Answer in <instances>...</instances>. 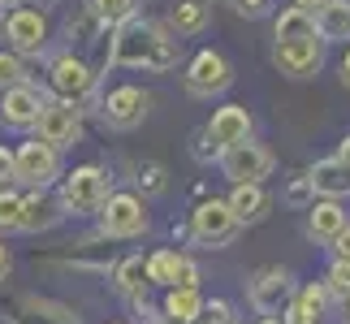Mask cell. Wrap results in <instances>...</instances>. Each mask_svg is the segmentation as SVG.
I'll use <instances>...</instances> for the list:
<instances>
[{"instance_id": "1", "label": "cell", "mask_w": 350, "mask_h": 324, "mask_svg": "<svg viewBox=\"0 0 350 324\" xmlns=\"http://www.w3.org/2000/svg\"><path fill=\"white\" fill-rule=\"evenodd\" d=\"M178 39L169 31H160L156 22H126L113 31V65H126V70H173L178 65Z\"/></svg>"}, {"instance_id": "2", "label": "cell", "mask_w": 350, "mask_h": 324, "mask_svg": "<svg viewBox=\"0 0 350 324\" xmlns=\"http://www.w3.org/2000/svg\"><path fill=\"white\" fill-rule=\"evenodd\" d=\"M104 204H109V178H104V169L83 165L65 178V186H61V208L65 212H96Z\"/></svg>"}, {"instance_id": "3", "label": "cell", "mask_w": 350, "mask_h": 324, "mask_svg": "<svg viewBox=\"0 0 350 324\" xmlns=\"http://www.w3.org/2000/svg\"><path fill=\"white\" fill-rule=\"evenodd\" d=\"M78 134H83V113H78V104H70V100H52L44 108V117H39V126H35V139L48 143L52 152L74 147Z\"/></svg>"}, {"instance_id": "4", "label": "cell", "mask_w": 350, "mask_h": 324, "mask_svg": "<svg viewBox=\"0 0 350 324\" xmlns=\"http://www.w3.org/2000/svg\"><path fill=\"white\" fill-rule=\"evenodd\" d=\"M221 169L234 186H260L273 173V152L260 143H238L230 152H221Z\"/></svg>"}, {"instance_id": "5", "label": "cell", "mask_w": 350, "mask_h": 324, "mask_svg": "<svg viewBox=\"0 0 350 324\" xmlns=\"http://www.w3.org/2000/svg\"><path fill=\"white\" fill-rule=\"evenodd\" d=\"M251 303L264 312V320H277V312H290L294 286H290V273H286V268H277V264L260 268L255 281H251Z\"/></svg>"}, {"instance_id": "6", "label": "cell", "mask_w": 350, "mask_h": 324, "mask_svg": "<svg viewBox=\"0 0 350 324\" xmlns=\"http://www.w3.org/2000/svg\"><path fill=\"white\" fill-rule=\"evenodd\" d=\"M91 87H96V65H91L87 57H78V52H65V57L52 65V91H57L61 100H87Z\"/></svg>"}, {"instance_id": "7", "label": "cell", "mask_w": 350, "mask_h": 324, "mask_svg": "<svg viewBox=\"0 0 350 324\" xmlns=\"http://www.w3.org/2000/svg\"><path fill=\"white\" fill-rule=\"evenodd\" d=\"M191 229H195V238L204 242V247H225V242L238 234V216L230 212L225 199H208V204L195 208Z\"/></svg>"}, {"instance_id": "8", "label": "cell", "mask_w": 350, "mask_h": 324, "mask_svg": "<svg viewBox=\"0 0 350 324\" xmlns=\"http://www.w3.org/2000/svg\"><path fill=\"white\" fill-rule=\"evenodd\" d=\"M44 108H48L44 91L31 87V83H22V87H9L5 96H0V121L13 126V130H31V126H39Z\"/></svg>"}, {"instance_id": "9", "label": "cell", "mask_w": 350, "mask_h": 324, "mask_svg": "<svg viewBox=\"0 0 350 324\" xmlns=\"http://www.w3.org/2000/svg\"><path fill=\"white\" fill-rule=\"evenodd\" d=\"M230 83H234L230 61H225L221 52H212V48H204L191 65H186V87H191L195 96H221Z\"/></svg>"}, {"instance_id": "10", "label": "cell", "mask_w": 350, "mask_h": 324, "mask_svg": "<svg viewBox=\"0 0 350 324\" xmlns=\"http://www.w3.org/2000/svg\"><path fill=\"white\" fill-rule=\"evenodd\" d=\"M5 39L13 44L18 57H35V52H44L48 44V22L39 9H13L5 18Z\"/></svg>"}, {"instance_id": "11", "label": "cell", "mask_w": 350, "mask_h": 324, "mask_svg": "<svg viewBox=\"0 0 350 324\" xmlns=\"http://www.w3.org/2000/svg\"><path fill=\"white\" fill-rule=\"evenodd\" d=\"M13 156H18V182H31V186H39V191H44L48 182H57L61 160H57V152H52L48 143L31 139V143H22Z\"/></svg>"}, {"instance_id": "12", "label": "cell", "mask_w": 350, "mask_h": 324, "mask_svg": "<svg viewBox=\"0 0 350 324\" xmlns=\"http://www.w3.org/2000/svg\"><path fill=\"white\" fill-rule=\"evenodd\" d=\"M147 229V208L139 195H109L104 204V234L113 238H134Z\"/></svg>"}, {"instance_id": "13", "label": "cell", "mask_w": 350, "mask_h": 324, "mask_svg": "<svg viewBox=\"0 0 350 324\" xmlns=\"http://www.w3.org/2000/svg\"><path fill=\"white\" fill-rule=\"evenodd\" d=\"M273 61H277V70L290 74V78H312L320 65H325V48H320V39L277 44V48H273Z\"/></svg>"}, {"instance_id": "14", "label": "cell", "mask_w": 350, "mask_h": 324, "mask_svg": "<svg viewBox=\"0 0 350 324\" xmlns=\"http://www.w3.org/2000/svg\"><path fill=\"white\" fill-rule=\"evenodd\" d=\"M147 91H139V87H117V91H109V100H104V121H109L113 130H134L139 121L147 117Z\"/></svg>"}, {"instance_id": "15", "label": "cell", "mask_w": 350, "mask_h": 324, "mask_svg": "<svg viewBox=\"0 0 350 324\" xmlns=\"http://www.w3.org/2000/svg\"><path fill=\"white\" fill-rule=\"evenodd\" d=\"M208 134H212V143H217L221 152H230L238 143H251V113L242 104H225V108L212 113Z\"/></svg>"}, {"instance_id": "16", "label": "cell", "mask_w": 350, "mask_h": 324, "mask_svg": "<svg viewBox=\"0 0 350 324\" xmlns=\"http://www.w3.org/2000/svg\"><path fill=\"white\" fill-rule=\"evenodd\" d=\"M307 178H312L316 195H329L333 204H342V199L350 195V169L342 165V160H316V165L307 169Z\"/></svg>"}, {"instance_id": "17", "label": "cell", "mask_w": 350, "mask_h": 324, "mask_svg": "<svg viewBox=\"0 0 350 324\" xmlns=\"http://www.w3.org/2000/svg\"><path fill=\"white\" fill-rule=\"evenodd\" d=\"M65 216V208H61V199H52V195H26L22 199V225L18 229H26V234H39V229H52Z\"/></svg>"}, {"instance_id": "18", "label": "cell", "mask_w": 350, "mask_h": 324, "mask_svg": "<svg viewBox=\"0 0 350 324\" xmlns=\"http://www.w3.org/2000/svg\"><path fill=\"white\" fill-rule=\"evenodd\" d=\"M346 225H350L346 212H342V204H333V199H325V204H312V212H307V229H312V238L333 242Z\"/></svg>"}, {"instance_id": "19", "label": "cell", "mask_w": 350, "mask_h": 324, "mask_svg": "<svg viewBox=\"0 0 350 324\" xmlns=\"http://www.w3.org/2000/svg\"><path fill=\"white\" fill-rule=\"evenodd\" d=\"M225 204L238 216V225H251L268 212V195H264V186H234V195L225 199Z\"/></svg>"}, {"instance_id": "20", "label": "cell", "mask_w": 350, "mask_h": 324, "mask_svg": "<svg viewBox=\"0 0 350 324\" xmlns=\"http://www.w3.org/2000/svg\"><path fill=\"white\" fill-rule=\"evenodd\" d=\"M273 31H277V44H299V39H316V18L290 5V9L273 22Z\"/></svg>"}, {"instance_id": "21", "label": "cell", "mask_w": 350, "mask_h": 324, "mask_svg": "<svg viewBox=\"0 0 350 324\" xmlns=\"http://www.w3.org/2000/svg\"><path fill=\"white\" fill-rule=\"evenodd\" d=\"M316 35L320 39H350V0H329L316 13Z\"/></svg>"}, {"instance_id": "22", "label": "cell", "mask_w": 350, "mask_h": 324, "mask_svg": "<svg viewBox=\"0 0 350 324\" xmlns=\"http://www.w3.org/2000/svg\"><path fill=\"white\" fill-rule=\"evenodd\" d=\"M165 316L173 324H199V316H204V299H199V290H169Z\"/></svg>"}, {"instance_id": "23", "label": "cell", "mask_w": 350, "mask_h": 324, "mask_svg": "<svg viewBox=\"0 0 350 324\" xmlns=\"http://www.w3.org/2000/svg\"><path fill=\"white\" fill-rule=\"evenodd\" d=\"M147 286H152V273H147V260H143V255H130V260L117 264V290H121V294L139 299Z\"/></svg>"}, {"instance_id": "24", "label": "cell", "mask_w": 350, "mask_h": 324, "mask_svg": "<svg viewBox=\"0 0 350 324\" xmlns=\"http://www.w3.org/2000/svg\"><path fill=\"white\" fill-rule=\"evenodd\" d=\"M13 324H78L74 316H65L61 307L52 303H39V299H22L18 303V316H9Z\"/></svg>"}, {"instance_id": "25", "label": "cell", "mask_w": 350, "mask_h": 324, "mask_svg": "<svg viewBox=\"0 0 350 324\" xmlns=\"http://www.w3.org/2000/svg\"><path fill=\"white\" fill-rule=\"evenodd\" d=\"M169 26L178 35H199L208 26V5H204V0H182V5H173Z\"/></svg>"}, {"instance_id": "26", "label": "cell", "mask_w": 350, "mask_h": 324, "mask_svg": "<svg viewBox=\"0 0 350 324\" xmlns=\"http://www.w3.org/2000/svg\"><path fill=\"white\" fill-rule=\"evenodd\" d=\"M178 268H182V255L178 251H156L147 260V273H152V286H178Z\"/></svg>"}, {"instance_id": "27", "label": "cell", "mask_w": 350, "mask_h": 324, "mask_svg": "<svg viewBox=\"0 0 350 324\" xmlns=\"http://www.w3.org/2000/svg\"><path fill=\"white\" fill-rule=\"evenodd\" d=\"M91 9L104 18V26H126V22H134V0H91Z\"/></svg>"}, {"instance_id": "28", "label": "cell", "mask_w": 350, "mask_h": 324, "mask_svg": "<svg viewBox=\"0 0 350 324\" xmlns=\"http://www.w3.org/2000/svg\"><path fill=\"white\" fill-rule=\"evenodd\" d=\"M325 303H329V290L325 286H303L299 294H294V307H299V312H307L312 320H320V312H325Z\"/></svg>"}, {"instance_id": "29", "label": "cell", "mask_w": 350, "mask_h": 324, "mask_svg": "<svg viewBox=\"0 0 350 324\" xmlns=\"http://www.w3.org/2000/svg\"><path fill=\"white\" fill-rule=\"evenodd\" d=\"M130 169H134V182H139L147 195H160V191H165V169H160V165H152V160H134Z\"/></svg>"}, {"instance_id": "30", "label": "cell", "mask_w": 350, "mask_h": 324, "mask_svg": "<svg viewBox=\"0 0 350 324\" xmlns=\"http://www.w3.org/2000/svg\"><path fill=\"white\" fill-rule=\"evenodd\" d=\"M325 290H329V299H342V303H350V264L333 260L329 277H325Z\"/></svg>"}, {"instance_id": "31", "label": "cell", "mask_w": 350, "mask_h": 324, "mask_svg": "<svg viewBox=\"0 0 350 324\" xmlns=\"http://www.w3.org/2000/svg\"><path fill=\"white\" fill-rule=\"evenodd\" d=\"M26 83V70H22V57L18 52H0V87H22Z\"/></svg>"}, {"instance_id": "32", "label": "cell", "mask_w": 350, "mask_h": 324, "mask_svg": "<svg viewBox=\"0 0 350 324\" xmlns=\"http://www.w3.org/2000/svg\"><path fill=\"white\" fill-rule=\"evenodd\" d=\"M22 225V199L13 191H0V229H18Z\"/></svg>"}, {"instance_id": "33", "label": "cell", "mask_w": 350, "mask_h": 324, "mask_svg": "<svg viewBox=\"0 0 350 324\" xmlns=\"http://www.w3.org/2000/svg\"><path fill=\"white\" fill-rule=\"evenodd\" d=\"M199 324H238V312L225 299H212L204 303V316H199Z\"/></svg>"}, {"instance_id": "34", "label": "cell", "mask_w": 350, "mask_h": 324, "mask_svg": "<svg viewBox=\"0 0 350 324\" xmlns=\"http://www.w3.org/2000/svg\"><path fill=\"white\" fill-rule=\"evenodd\" d=\"M9 182H18V156H13L9 147H0V191H5Z\"/></svg>"}, {"instance_id": "35", "label": "cell", "mask_w": 350, "mask_h": 324, "mask_svg": "<svg viewBox=\"0 0 350 324\" xmlns=\"http://www.w3.org/2000/svg\"><path fill=\"white\" fill-rule=\"evenodd\" d=\"M199 286V264L195 260H186V255H182V268H178V286H173V290H195Z\"/></svg>"}, {"instance_id": "36", "label": "cell", "mask_w": 350, "mask_h": 324, "mask_svg": "<svg viewBox=\"0 0 350 324\" xmlns=\"http://www.w3.org/2000/svg\"><path fill=\"white\" fill-rule=\"evenodd\" d=\"M312 195H316V186H312V178H307V173H303V178H294V186H290V204H312Z\"/></svg>"}, {"instance_id": "37", "label": "cell", "mask_w": 350, "mask_h": 324, "mask_svg": "<svg viewBox=\"0 0 350 324\" xmlns=\"http://www.w3.org/2000/svg\"><path fill=\"white\" fill-rule=\"evenodd\" d=\"M333 255H338V260H342V264H350V225L342 229V234H338V238H333Z\"/></svg>"}, {"instance_id": "38", "label": "cell", "mask_w": 350, "mask_h": 324, "mask_svg": "<svg viewBox=\"0 0 350 324\" xmlns=\"http://www.w3.org/2000/svg\"><path fill=\"white\" fill-rule=\"evenodd\" d=\"M238 13H247V18H260V13L268 9V0H234Z\"/></svg>"}, {"instance_id": "39", "label": "cell", "mask_w": 350, "mask_h": 324, "mask_svg": "<svg viewBox=\"0 0 350 324\" xmlns=\"http://www.w3.org/2000/svg\"><path fill=\"white\" fill-rule=\"evenodd\" d=\"M329 5V0H294V9H303V13H312V18H316V13L320 9H325Z\"/></svg>"}, {"instance_id": "40", "label": "cell", "mask_w": 350, "mask_h": 324, "mask_svg": "<svg viewBox=\"0 0 350 324\" xmlns=\"http://www.w3.org/2000/svg\"><path fill=\"white\" fill-rule=\"evenodd\" d=\"M338 160H342V165L350 169V134H346V139H342V147H338Z\"/></svg>"}, {"instance_id": "41", "label": "cell", "mask_w": 350, "mask_h": 324, "mask_svg": "<svg viewBox=\"0 0 350 324\" xmlns=\"http://www.w3.org/2000/svg\"><path fill=\"white\" fill-rule=\"evenodd\" d=\"M9 273V251H5V242H0V277Z\"/></svg>"}, {"instance_id": "42", "label": "cell", "mask_w": 350, "mask_h": 324, "mask_svg": "<svg viewBox=\"0 0 350 324\" xmlns=\"http://www.w3.org/2000/svg\"><path fill=\"white\" fill-rule=\"evenodd\" d=\"M342 78H346V87H350V52H346V61H342Z\"/></svg>"}, {"instance_id": "43", "label": "cell", "mask_w": 350, "mask_h": 324, "mask_svg": "<svg viewBox=\"0 0 350 324\" xmlns=\"http://www.w3.org/2000/svg\"><path fill=\"white\" fill-rule=\"evenodd\" d=\"M346 324H350V303H346Z\"/></svg>"}, {"instance_id": "44", "label": "cell", "mask_w": 350, "mask_h": 324, "mask_svg": "<svg viewBox=\"0 0 350 324\" xmlns=\"http://www.w3.org/2000/svg\"><path fill=\"white\" fill-rule=\"evenodd\" d=\"M264 324H277V320H264Z\"/></svg>"}, {"instance_id": "45", "label": "cell", "mask_w": 350, "mask_h": 324, "mask_svg": "<svg viewBox=\"0 0 350 324\" xmlns=\"http://www.w3.org/2000/svg\"><path fill=\"white\" fill-rule=\"evenodd\" d=\"M22 5H31V0H22Z\"/></svg>"}, {"instance_id": "46", "label": "cell", "mask_w": 350, "mask_h": 324, "mask_svg": "<svg viewBox=\"0 0 350 324\" xmlns=\"http://www.w3.org/2000/svg\"><path fill=\"white\" fill-rule=\"evenodd\" d=\"M0 31H5V22H0Z\"/></svg>"}]
</instances>
